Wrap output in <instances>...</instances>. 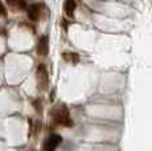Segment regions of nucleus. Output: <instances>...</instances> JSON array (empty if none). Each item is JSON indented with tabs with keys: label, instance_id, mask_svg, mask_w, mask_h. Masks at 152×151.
I'll use <instances>...</instances> for the list:
<instances>
[{
	"label": "nucleus",
	"instance_id": "f257e3e1",
	"mask_svg": "<svg viewBox=\"0 0 152 151\" xmlns=\"http://www.w3.org/2000/svg\"><path fill=\"white\" fill-rule=\"evenodd\" d=\"M52 118L57 125H61V126H66L70 127L73 126V121L70 119L69 115V110L65 105H58L56 106L53 110H52Z\"/></svg>",
	"mask_w": 152,
	"mask_h": 151
},
{
	"label": "nucleus",
	"instance_id": "f03ea898",
	"mask_svg": "<svg viewBox=\"0 0 152 151\" xmlns=\"http://www.w3.org/2000/svg\"><path fill=\"white\" fill-rule=\"evenodd\" d=\"M36 81H37V88L39 90H46L49 86V74L48 70H46V66L44 64H40L37 66V70H36Z\"/></svg>",
	"mask_w": 152,
	"mask_h": 151
},
{
	"label": "nucleus",
	"instance_id": "7ed1b4c3",
	"mask_svg": "<svg viewBox=\"0 0 152 151\" xmlns=\"http://www.w3.org/2000/svg\"><path fill=\"white\" fill-rule=\"evenodd\" d=\"M42 3H33L27 8V16L31 21H37L42 15Z\"/></svg>",
	"mask_w": 152,
	"mask_h": 151
},
{
	"label": "nucleus",
	"instance_id": "20e7f679",
	"mask_svg": "<svg viewBox=\"0 0 152 151\" xmlns=\"http://www.w3.org/2000/svg\"><path fill=\"white\" fill-rule=\"evenodd\" d=\"M48 53H49V37L46 34H44L37 41V54L45 57L48 56Z\"/></svg>",
	"mask_w": 152,
	"mask_h": 151
},
{
	"label": "nucleus",
	"instance_id": "39448f33",
	"mask_svg": "<svg viewBox=\"0 0 152 151\" xmlns=\"http://www.w3.org/2000/svg\"><path fill=\"white\" fill-rule=\"evenodd\" d=\"M61 141H62L61 135H58V134L50 135L45 141V143H44V151H54L56 149H57L58 144L61 143Z\"/></svg>",
	"mask_w": 152,
	"mask_h": 151
},
{
	"label": "nucleus",
	"instance_id": "423d86ee",
	"mask_svg": "<svg viewBox=\"0 0 152 151\" xmlns=\"http://www.w3.org/2000/svg\"><path fill=\"white\" fill-rule=\"evenodd\" d=\"M5 3H7L11 8H13V10L21 11V10L27 8V1H25V0H5Z\"/></svg>",
	"mask_w": 152,
	"mask_h": 151
},
{
	"label": "nucleus",
	"instance_id": "0eeeda50",
	"mask_svg": "<svg viewBox=\"0 0 152 151\" xmlns=\"http://www.w3.org/2000/svg\"><path fill=\"white\" fill-rule=\"evenodd\" d=\"M75 8H77V3H75V0H65L64 10H65V12H66V15H68V16H73V15H74Z\"/></svg>",
	"mask_w": 152,
	"mask_h": 151
},
{
	"label": "nucleus",
	"instance_id": "6e6552de",
	"mask_svg": "<svg viewBox=\"0 0 152 151\" xmlns=\"http://www.w3.org/2000/svg\"><path fill=\"white\" fill-rule=\"evenodd\" d=\"M62 59L69 64H78L80 56L77 53H74V52H65V53H62Z\"/></svg>",
	"mask_w": 152,
	"mask_h": 151
},
{
	"label": "nucleus",
	"instance_id": "1a4fd4ad",
	"mask_svg": "<svg viewBox=\"0 0 152 151\" xmlns=\"http://www.w3.org/2000/svg\"><path fill=\"white\" fill-rule=\"evenodd\" d=\"M33 106H34V109H36L37 113H41V110H42L41 101H40V100H34V101H33Z\"/></svg>",
	"mask_w": 152,
	"mask_h": 151
},
{
	"label": "nucleus",
	"instance_id": "9d476101",
	"mask_svg": "<svg viewBox=\"0 0 152 151\" xmlns=\"http://www.w3.org/2000/svg\"><path fill=\"white\" fill-rule=\"evenodd\" d=\"M5 15H7V10H5L4 4L0 1V17H4Z\"/></svg>",
	"mask_w": 152,
	"mask_h": 151
}]
</instances>
